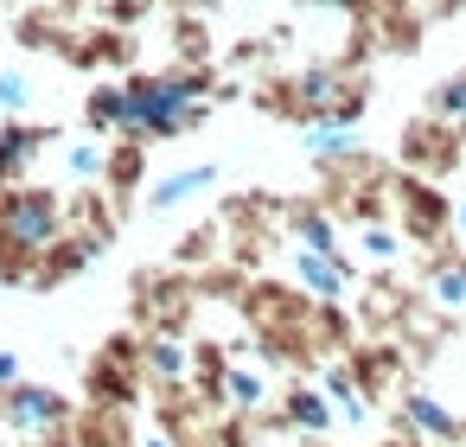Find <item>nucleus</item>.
<instances>
[{
    "label": "nucleus",
    "mask_w": 466,
    "mask_h": 447,
    "mask_svg": "<svg viewBox=\"0 0 466 447\" xmlns=\"http://www.w3.org/2000/svg\"><path fill=\"white\" fill-rule=\"evenodd\" d=\"M249 345H230L224 351V364H218V377L205 383L211 396H218V409H230V415H262L268 409V396H275V383H268V371L262 364H249L243 358Z\"/></svg>",
    "instance_id": "0eeeda50"
},
{
    "label": "nucleus",
    "mask_w": 466,
    "mask_h": 447,
    "mask_svg": "<svg viewBox=\"0 0 466 447\" xmlns=\"http://www.w3.org/2000/svg\"><path fill=\"white\" fill-rule=\"evenodd\" d=\"M0 428L14 441H52L71 428V402L52 383H14V390H0Z\"/></svg>",
    "instance_id": "7ed1b4c3"
},
{
    "label": "nucleus",
    "mask_w": 466,
    "mask_h": 447,
    "mask_svg": "<svg viewBox=\"0 0 466 447\" xmlns=\"http://www.w3.org/2000/svg\"><path fill=\"white\" fill-rule=\"evenodd\" d=\"M211 186H218V167H211V160H192V167H173V173H160V179H154L141 198H147V211H160V218H167V211H179V205L205 198Z\"/></svg>",
    "instance_id": "f8f14e48"
},
{
    "label": "nucleus",
    "mask_w": 466,
    "mask_h": 447,
    "mask_svg": "<svg viewBox=\"0 0 466 447\" xmlns=\"http://www.w3.org/2000/svg\"><path fill=\"white\" fill-rule=\"evenodd\" d=\"M46 447H77V441H65V434H52V441H46Z\"/></svg>",
    "instance_id": "bb28decb"
},
{
    "label": "nucleus",
    "mask_w": 466,
    "mask_h": 447,
    "mask_svg": "<svg viewBox=\"0 0 466 447\" xmlns=\"http://www.w3.org/2000/svg\"><path fill=\"white\" fill-rule=\"evenodd\" d=\"M358 249H364L370 269H396L402 249H415V243L402 237V224H377V218H370V224H358Z\"/></svg>",
    "instance_id": "a211bd4d"
},
{
    "label": "nucleus",
    "mask_w": 466,
    "mask_h": 447,
    "mask_svg": "<svg viewBox=\"0 0 466 447\" xmlns=\"http://www.w3.org/2000/svg\"><path fill=\"white\" fill-rule=\"evenodd\" d=\"M428 116H441V122L466 128V71H453V77H441V84L428 90Z\"/></svg>",
    "instance_id": "4be33fe9"
},
{
    "label": "nucleus",
    "mask_w": 466,
    "mask_h": 447,
    "mask_svg": "<svg viewBox=\"0 0 466 447\" xmlns=\"http://www.w3.org/2000/svg\"><path fill=\"white\" fill-rule=\"evenodd\" d=\"M141 160H147L141 141H116V154H109V179H103V186H109L116 198H128V192L141 186Z\"/></svg>",
    "instance_id": "aec40b11"
},
{
    "label": "nucleus",
    "mask_w": 466,
    "mask_h": 447,
    "mask_svg": "<svg viewBox=\"0 0 466 447\" xmlns=\"http://www.w3.org/2000/svg\"><path fill=\"white\" fill-rule=\"evenodd\" d=\"M109 154H116V141L109 135H77V141H65V179L71 186H103L109 179Z\"/></svg>",
    "instance_id": "2eb2a0df"
},
{
    "label": "nucleus",
    "mask_w": 466,
    "mask_h": 447,
    "mask_svg": "<svg viewBox=\"0 0 466 447\" xmlns=\"http://www.w3.org/2000/svg\"><path fill=\"white\" fill-rule=\"evenodd\" d=\"M71 230V205L52 186H0V275H26V262H39L52 243H65Z\"/></svg>",
    "instance_id": "f03ea898"
},
{
    "label": "nucleus",
    "mask_w": 466,
    "mask_h": 447,
    "mask_svg": "<svg viewBox=\"0 0 466 447\" xmlns=\"http://www.w3.org/2000/svg\"><path fill=\"white\" fill-rule=\"evenodd\" d=\"M135 447H192V441H186V434H179L173 422H154V428H147V434H141Z\"/></svg>",
    "instance_id": "b1692460"
},
{
    "label": "nucleus",
    "mask_w": 466,
    "mask_h": 447,
    "mask_svg": "<svg viewBox=\"0 0 466 447\" xmlns=\"http://www.w3.org/2000/svg\"><path fill=\"white\" fill-rule=\"evenodd\" d=\"M14 383H26V364H20V351H0V390H14Z\"/></svg>",
    "instance_id": "393cba45"
},
{
    "label": "nucleus",
    "mask_w": 466,
    "mask_h": 447,
    "mask_svg": "<svg viewBox=\"0 0 466 447\" xmlns=\"http://www.w3.org/2000/svg\"><path fill=\"white\" fill-rule=\"evenodd\" d=\"M402 422H409V434H415L421 447H460V441H466V422H460L434 390H409V396H402Z\"/></svg>",
    "instance_id": "9d476101"
},
{
    "label": "nucleus",
    "mask_w": 466,
    "mask_h": 447,
    "mask_svg": "<svg viewBox=\"0 0 466 447\" xmlns=\"http://www.w3.org/2000/svg\"><path fill=\"white\" fill-rule=\"evenodd\" d=\"M453 230H460V243H466V198L453 205Z\"/></svg>",
    "instance_id": "a878e982"
},
{
    "label": "nucleus",
    "mask_w": 466,
    "mask_h": 447,
    "mask_svg": "<svg viewBox=\"0 0 466 447\" xmlns=\"http://www.w3.org/2000/svg\"><path fill=\"white\" fill-rule=\"evenodd\" d=\"M288 243H307V249H326V256L345 249V243H339V218L319 211V205H294V211H288Z\"/></svg>",
    "instance_id": "f3484780"
},
{
    "label": "nucleus",
    "mask_w": 466,
    "mask_h": 447,
    "mask_svg": "<svg viewBox=\"0 0 466 447\" xmlns=\"http://www.w3.org/2000/svg\"><path fill=\"white\" fill-rule=\"evenodd\" d=\"M205 58H211V39H205V26L186 20L179 26V65H205Z\"/></svg>",
    "instance_id": "5701e85b"
},
{
    "label": "nucleus",
    "mask_w": 466,
    "mask_h": 447,
    "mask_svg": "<svg viewBox=\"0 0 466 447\" xmlns=\"http://www.w3.org/2000/svg\"><path fill=\"white\" fill-rule=\"evenodd\" d=\"M281 422H288L294 434H307V441H326V434L339 428V415H332V402H326L319 383H294V390L281 396Z\"/></svg>",
    "instance_id": "4468645a"
},
{
    "label": "nucleus",
    "mask_w": 466,
    "mask_h": 447,
    "mask_svg": "<svg viewBox=\"0 0 466 447\" xmlns=\"http://www.w3.org/2000/svg\"><path fill=\"white\" fill-rule=\"evenodd\" d=\"M390 192L402 198V237H409V243H441V237L453 230V205H447L441 179L402 173V179H390Z\"/></svg>",
    "instance_id": "39448f33"
},
{
    "label": "nucleus",
    "mask_w": 466,
    "mask_h": 447,
    "mask_svg": "<svg viewBox=\"0 0 466 447\" xmlns=\"http://www.w3.org/2000/svg\"><path fill=\"white\" fill-rule=\"evenodd\" d=\"M300 147H307L319 167H351V160H358V122L313 116V122H300Z\"/></svg>",
    "instance_id": "ddd939ff"
},
{
    "label": "nucleus",
    "mask_w": 466,
    "mask_h": 447,
    "mask_svg": "<svg viewBox=\"0 0 466 447\" xmlns=\"http://www.w3.org/2000/svg\"><path fill=\"white\" fill-rule=\"evenodd\" d=\"M421 300H434L441 313H466V256H434L421 275Z\"/></svg>",
    "instance_id": "dca6fc26"
},
{
    "label": "nucleus",
    "mask_w": 466,
    "mask_h": 447,
    "mask_svg": "<svg viewBox=\"0 0 466 447\" xmlns=\"http://www.w3.org/2000/svg\"><path fill=\"white\" fill-rule=\"evenodd\" d=\"M141 377H147L154 390H167V396H186V383L198 377V345H186L173 326L147 332V339H141Z\"/></svg>",
    "instance_id": "6e6552de"
},
{
    "label": "nucleus",
    "mask_w": 466,
    "mask_h": 447,
    "mask_svg": "<svg viewBox=\"0 0 466 447\" xmlns=\"http://www.w3.org/2000/svg\"><path fill=\"white\" fill-rule=\"evenodd\" d=\"M288 275H294L300 300H313V307H345V294L358 288V262H351L345 249H339V256H326V249L288 243Z\"/></svg>",
    "instance_id": "20e7f679"
},
{
    "label": "nucleus",
    "mask_w": 466,
    "mask_h": 447,
    "mask_svg": "<svg viewBox=\"0 0 466 447\" xmlns=\"http://www.w3.org/2000/svg\"><path fill=\"white\" fill-rule=\"evenodd\" d=\"M84 122H90V135H122V84H96L90 97H84Z\"/></svg>",
    "instance_id": "6ab92c4d"
},
{
    "label": "nucleus",
    "mask_w": 466,
    "mask_h": 447,
    "mask_svg": "<svg viewBox=\"0 0 466 447\" xmlns=\"http://www.w3.org/2000/svg\"><path fill=\"white\" fill-rule=\"evenodd\" d=\"M313 383L326 390V402H332V415H339V428H358V434L370 428V415H377V409H370V396H364V383H358V371H351L345 358H326Z\"/></svg>",
    "instance_id": "9b49d317"
},
{
    "label": "nucleus",
    "mask_w": 466,
    "mask_h": 447,
    "mask_svg": "<svg viewBox=\"0 0 466 447\" xmlns=\"http://www.w3.org/2000/svg\"><path fill=\"white\" fill-rule=\"evenodd\" d=\"M230 97L218 90V77L205 65H167V71H135L122 77V135L116 141H186L192 128H205L211 103Z\"/></svg>",
    "instance_id": "f257e3e1"
},
{
    "label": "nucleus",
    "mask_w": 466,
    "mask_h": 447,
    "mask_svg": "<svg viewBox=\"0 0 466 447\" xmlns=\"http://www.w3.org/2000/svg\"><path fill=\"white\" fill-rule=\"evenodd\" d=\"M52 141H58V128H39L26 116H0V186L33 179V167H39V154Z\"/></svg>",
    "instance_id": "1a4fd4ad"
},
{
    "label": "nucleus",
    "mask_w": 466,
    "mask_h": 447,
    "mask_svg": "<svg viewBox=\"0 0 466 447\" xmlns=\"http://www.w3.org/2000/svg\"><path fill=\"white\" fill-rule=\"evenodd\" d=\"M39 109V84L14 65H0V116H33Z\"/></svg>",
    "instance_id": "412c9836"
},
{
    "label": "nucleus",
    "mask_w": 466,
    "mask_h": 447,
    "mask_svg": "<svg viewBox=\"0 0 466 447\" xmlns=\"http://www.w3.org/2000/svg\"><path fill=\"white\" fill-rule=\"evenodd\" d=\"M460 141H466V135H460L453 122H441V116H415V122L402 128V147H396V154H402L409 173L441 179L447 167H460Z\"/></svg>",
    "instance_id": "423d86ee"
}]
</instances>
